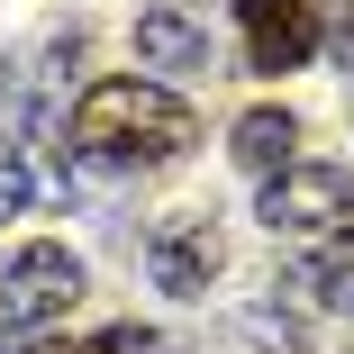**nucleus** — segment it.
<instances>
[{"label":"nucleus","mask_w":354,"mask_h":354,"mask_svg":"<svg viewBox=\"0 0 354 354\" xmlns=\"http://www.w3.org/2000/svg\"><path fill=\"white\" fill-rule=\"evenodd\" d=\"M191 136H200L191 100L164 91V82H136V73L91 82L82 109H73V146H82L91 164H173Z\"/></svg>","instance_id":"f257e3e1"},{"label":"nucleus","mask_w":354,"mask_h":354,"mask_svg":"<svg viewBox=\"0 0 354 354\" xmlns=\"http://www.w3.org/2000/svg\"><path fill=\"white\" fill-rule=\"evenodd\" d=\"M254 218L272 236H354V173L345 164H291L263 182Z\"/></svg>","instance_id":"f03ea898"},{"label":"nucleus","mask_w":354,"mask_h":354,"mask_svg":"<svg viewBox=\"0 0 354 354\" xmlns=\"http://www.w3.org/2000/svg\"><path fill=\"white\" fill-rule=\"evenodd\" d=\"M73 300H82V254H64V245H19L10 272H0V336L55 327Z\"/></svg>","instance_id":"7ed1b4c3"},{"label":"nucleus","mask_w":354,"mask_h":354,"mask_svg":"<svg viewBox=\"0 0 354 354\" xmlns=\"http://www.w3.org/2000/svg\"><path fill=\"white\" fill-rule=\"evenodd\" d=\"M236 19H245L254 73H300L318 55V0H236Z\"/></svg>","instance_id":"20e7f679"},{"label":"nucleus","mask_w":354,"mask_h":354,"mask_svg":"<svg viewBox=\"0 0 354 354\" xmlns=\"http://www.w3.org/2000/svg\"><path fill=\"white\" fill-rule=\"evenodd\" d=\"M146 272H155V291L200 300L209 281H218V227H209V218H164L146 236Z\"/></svg>","instance_id":"39448f33"},{"label":"nucleus","mask_w":354,"mask_h":354,"mask_svg":"<svg viewBox=\"0 0 354 354\" xmlns=\"http://www.w3.org/2000/svg\"><path fill=\"white\" fill-rule=\"evenodd\" d=\"M136 55H146V73H209V28H191L173 0H155L136 19Z\"/></svg>","instance_id":"423d86ee"},{"label":"nucleus","mask_w":354,"mask_h":354,"mask_svg":"<svg viewBox=\"0 0 354 354\" xmlns=\"http://www.w3.org/2000/svg\"><path fill=\"white\" fill-rule=\"evenodd\" d=\"M227 155H236L245 173H263V182L291 173V164H300V118H291V109H245V118L227 127Z\"/></svg>","instance_id":"0eeeda50"},{"label":"nucleus","mask_w":354,"mask_h":354,"mask_svg":"<svg viewBox=\"0 0 354 354\" xmlns=\"http://www.w3.org/2000/svg\"><path fill=\"white\" fill-rule=\"evenodd\" d=\"M73 354H164V336L127 318V327H100V336H91V345H73Z\"/></svg>","instance_id":"6e6552de"},{"label":"nucleus","mask_w":354,"mask_h":354,"mask_svg":"<svg viewBox=\"0 0 354 354\" xmlns=\"http://www.w3.org/2000/svg\"><path fill=\"white\" fill-rule=\"evenodd\" d=\"M19 209H28V164H19L10 146H0V227H10Z\"/></svg>","instance_id":"1a4fd4ad"},{"label":"nucleus","mask_w":354,"mask_h":354,"mask_svg":"<svg viewBox=\"0 0 354 354\" xmlns=\"http://www.w3.org/2000/svg\"><path fill=\"white\" fill-rule=\"evenodd\" d=\"M336 64H345V82H354V0L336 10Z\"/></svg>","instance_id":"9d476101"},{"label":"nucleus","mask_w":354,"mask_h":354,"mask_svg":"<svg viewBox=\"0 0 354 354\" xmlns=\"http://www.w3.org/2000/svg\"><path fill=\"white\" fill-rule=\"evenodd\" d=\"M336 309H345V318H354V272H345V281H336Z\"/></svg>","instance_id":"9b49d317"},{"label":"nucleus","mask_w":354,"mask_h":354,"mask_svg":"<svg viewBox=\"0 0 354 354\" xmlns=\"http://www.w3.org/2000/svg\"><path fill=\"white\" fill-rule=\"evenodd\" d=\"M0 354H10V336H0Z\"/></svg>","instance_id":"f8f14e48"}]
</instances>
